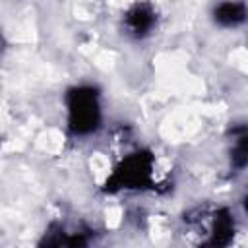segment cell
Here are the masks:
<instances>
[{
    "label": "cell",
    "instance_id": "obj_1",
    "mask_svg": "<svg viewBox=\"0 0 248 248\" xmlns=\"http://www.w3.org/2000/svg\"><path fill=\"white\" fill-rule=\"evenodd\" d=\"M68 132L76 138L91 136L101 128V93L93 85H76L66 91Z\"/></svg>",
    "mask_w": 248,
    "mask_h": 248
},
{
    "label": "cell",
    "instance_id": "obj_2",
    "mask_svg": "<svg viewBox=\"0 0 248 248\" xmlns=\"http://www.w3.org/2000/svg\"><path fill=\"white\" fill-rule=\"evenodd\" d=\"M155 157L147 149H138L126 155L108 174L103 184V192L114 194L120 190H147L155 188L153 180Z\"/></svg>",
    "mask_w": 248,
    "mask_h": 248
},
{
    "label": "cell",
    "instance_id": "obj_3",
    "mask_svg": "<svg viewBox=\"0 0 248 248\" xmlns=\"http://www.w3.org/2000/svg\"><path fill=\"white\" fill-rule=\"evenodd\" d=\"M122 23H124V29L130 37L145 39L153 31V27L157 25V12L149 2L138 0L126 10Z\"/></svg>",
    "mask_w": 248,
    "mask_h": 248
},
{
    "label": "cell",
    "instance_id": "obj_4",
    "mask_svg": "<svg viewBox=\"0 0 248 248\" xmlns=\"http://www.w3.org/2000/svg\"><path fill=\"white\" fill-rule=\"evenodd\" d=\"M236 225L234 217L227 207H219L209 213V227H207V240L203 244L207 246H227L234 238Z\"/></svg>",
    "mask_w": 248,
    "mask_h": 248
},
{
    "label": "cell",
    "instance_id": "obj_5",
    "mask_svg": "<svg viewBox=\"0 0 248 248\" xmlns=\"http://www.w3.org/2000/svg\"><path fill=\"white\" fill-rule=\"evenodd\" d=\"M248 19V6L240 0H223L213 8V21L221 27H238Z\"/></svg>",
    "mask_w": 248,
    "mask_h": 248
},
{
    "label": "cell",
    "instance_id": "obj_6",
    "mask_svg": "<svg viewBox=\"0 0 248 248\" xmlns=\"http://www.w3.org/2000/svg\"><path fill=\"white\" fill-rule=\"evenodd\" d=\"M229 136L232 138L231 145V169L234 172H240L248 167V124H238L229 130Z\"/></svg>",
    "mask_w": 248,
    "mask_h": 248
},
{
    "label": "cell",
    "instance_id": "obj_7",
    "mask_svg": "<svg viewBox=\"0 0 248 248\" xmlns=\"http://www.w3.org/2000/svg\"><path fill=\"white\" fill-rule=\"evenodd\" d=\"M39 244L41 246H87L89 238L85 232H68L62 225L52 223Z\"/></svg>",
    "mask_w": 248,
    "mask_h": 248
},
{
    "label": "cell",
    "instance_id": "obj_8",
    "mask_svg": "<svg viewBox=\"0 0 248 248\" xmlns=\"http://www.w3.org/2000/svg\"><path fill=\"white\" fill-rule=\"evenodd\" d=\"M242 207H244V211L248 213V194H244V198H242Z\"/></svg>",
    "mask_w": 248,
    "mask_h": 248
}]
</instances>
